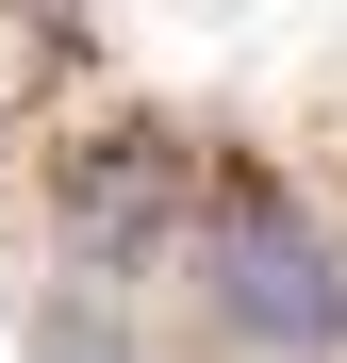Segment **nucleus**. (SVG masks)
I'll use <instances>...</instances> for the list:
<instances>
[{"mask_svg": "<svg viewBox=\"0 0 347 363\" xmlns=\"http://www.w3.org/2000/svg\"><path fill=\"white\" fill-rule=\"evenodd\" d=\"M199 314L248 347V363H314V347H347V264H331L281 199H231V215L199 231Z\"/></svg>", "mask_w": 347, "mask_h": 363, "instance_id": "obj_1", "label": "nucleus"}, {"mask_svg": "<svg viewBox=\"0 0 347 363\" xmlns=\"http://www.w3.org/2000/svg\"><path fill=\"white\" fill-rule=\"evenodd\" d=\"M17 363H133V330H116L99 297H67V314H33V330H17Z\"/></svg>", "mask_w": 347, "mask_h": 363, "instance_id": "obj_2", "label": "nucleus"}]
</instances>
